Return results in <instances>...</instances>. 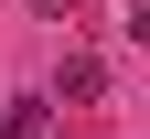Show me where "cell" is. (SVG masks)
Masks as SVG:
<instances>
[{
	"label": "cell",
	"mask_w": 150,
	"mask_h": 139,
	"mask_svg": "<svg viewBox=\"0 0 150 139\" xmlns=\"http://www.w3.org/2000/svg\"><path fill=\"white\" fill-rule=\"evenodd\" d=\"M118 32H129V43H150V0H129V22H118Z\"/></svg>",
	"instance_id": "obj_3"
},
{
	"label": "cell",
	"mask_w": 150,
	"mask_h": 139,
	"mask_svg": "<svg viewBox=\"0 0 150 139\" xmlns=\"http://www.w3.org/2000/svg\"><path fill=\"white\" fill-rule=\"evenodd\" d=\"M43 11H54V22H75V11H86V0H43Z\"/></svg>",
	"instance_id": "obj_4"
},
{
	"label": "cell",
	"mask_w": 150,
	"mask_h": 139,
	"mask_svg": "<svg viewBox=\"0 0 150 139\" xmlns=\"http://www.w3.org/2000/svg\"><path fill=\"white\" fill-rule=\"evenodd\" d=\"M0 139H54V96H11L0 107Z\"/></svg>",
	"instance_id": "obj_2"
},
{
	"label": "cell",
	"mask_w": 150,
	"mask_h": 139,
	"mask_svg": "<svg viewBox=\"0 0 150 139\" xmlns=\"http://www.w3.org/2000/svg\"><path fill=\"white\" fill-rule=\"evenodd\" d=\"M97 96H107V54H86V43H75L64 64H54V107H97Z\"/></svg>",
	"instance_id": "obj_1"
}]
</instances>
